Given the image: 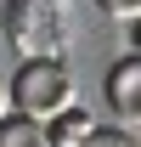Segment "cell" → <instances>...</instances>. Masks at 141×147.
<instances>
[{
  "label": "cell",
  "mask_w": 141,
  "mask_h": 147,
  "mask_svg": "<svg viewBox=\"0 0 141 147\" xmlns=\"http://www.w3.org/2000/svg\"><path fill=\"white\" fill-rule=\"evenodd\" d=\"M96 125H102V119H96V113H85L79 102H73V108H62L56 119H45V142H51V147H79Z\"/></svg>",
  "instance_id": "cell-4"
},
{
  "label": "cell",
  "mask_w": 141,
  "mask_h": 147,
  "mask_svg": "<svg viewBox=\"0 0 141 147\" xmlns=\"http://www.w3.org/2000/svg\"><path fill=\"white\" fill-rule=\"evenodd\" d=\"M6 102L23 119H56L62 108H73V68L62 57H23L17 74L6 79Z\"/></svg>",
  "instance_id": "cell-1"
},
{
  "label": "cell",
  "mask_w": 141,
  "mask_h": 147,
  "mask_svg": "<svg viewBox=\"0 0 141 147\" xmlns=\"http://www.w3.org/2000/svg\"><path fill=\"white\" fill-rule=\"evenodd\" d=\"M6 40L17 57H62L68 6L62 0H11L6 6Z\"/></svg>",
  "instance_id": "cell-2"
},
{
  "label": "cell",
  "mask_w": 141,
  "mask_h": 147,
  "mask_svg": "<svg viewBox=\"0 0 141 147\" xmlns=\"http://www.w3.org/2000/svg\"><path fill=\"white\" fill-rule=\"evenodd\" d=\"M0 147H51V142H45V125L40 119L11 113V119H0Z\"/></svg>",
  "instance_id": "cell-5"
},
{
  "label": "cell",
  "mask_w": 141,
  "mask_h": 147,
  "mask_svg": "<svg viewBox=\"0 0 141 147\" xmlns=\"http://www.w3.org/2000/svg\"><path fill=\"white\" fill-rule=\"evenodd\" d=\"M0 108H6V74H0Z\"/></svg>",
  "instance_id": "cell-8"
},
{
  "label": "cell",
  "mask_w": 141,
  "mask_h": 147,
  "mask_svg": "<svg viewBox=\"0 0 141 147\" xmlns=\"http://www.w3.org/2000/svg\"><path fill=\"white\" fill-rule=\"evenodd\" d=\"M113 23H124V28H136V17H141V0H96Z\"/></svg>",
  "instance_id": "cell-7"
},
{
  "label": "cell",
  "mask_w": 141,
  "mask_h": 147,
  "mask_svg": "<svg viewBox=\"0 0 141 147\" xmlns=\"http://www.w3.org/2000/svg\"><path fill=\"white\" fill-rule=\"evenodd\" d=\"M79 147H136V130L130 125H96Z\"/></svg>",
  "instance_id": "cell-6"
},
{
  "label": "cell",
  "mask_w": 141,
  "mask_h": 147,
  "mask_svg": "<svg viewBox=\"0 0 141 147\" xmlns=\"http://www.w3.org/2000/svg\"><path fill=\"white\" fill-rule=\"evenodd\" d=\"M102 91H107V108L119 113V119H141V57L136 51H124L119 62L107 68Z\"/></svg>",
  "instance_id": "cell-3"
}]
</instances>
